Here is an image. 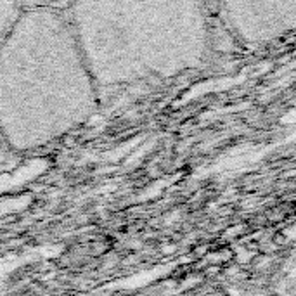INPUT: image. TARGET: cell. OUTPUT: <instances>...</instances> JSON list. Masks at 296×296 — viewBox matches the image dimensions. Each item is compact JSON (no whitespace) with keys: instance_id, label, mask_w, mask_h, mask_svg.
I'll return each mask as SVG.
<instances>
[{"instance_id":"obj_1","label":"cell","mask_w":296,"mask_h":296,"mask_svg":"<svg viewBox=\"0 0 296 296\" xmlns=\"http://www.w3.org/2000/svg\"><path fill=\"white\" fill-rule=\"evenodd\" d=\"M66 6L21 2L0 43V132L14 154L56 142L101 106Z\"/></svg>"},{"instance_id":"obj_4","label":"cell","mask_w":296,"mask_h":296,"mask_svg":"<svg viewBox=\"0 0 296 296\" xmlns=\"http://www.w3.org/2000/svg\"><path fill=\"white\" fill-rule=\"evenodd\" d=\"M21 12V2H0V43Z\"/></svg>"},{"instance_id":"obj_2","label":"cell","mask_w":296,"mask_h":296,"mask_svg":"<svg viewBox=\"0 0 296 296\" xmlns=\"http://www.w3.org/2000/svg\"><path fill=\"white\" fill-rule=\"evenodd\" d=\"M99 97L198 70L212 51L205 2L80 0L64 9Z\"/></svg>"},{"instance_id":"obj_3","label":"cell","mask_w":296,"mask_h":296,"mask_svg":"<svg viewBox=\"0 0 296 296\" xmlns=\"http://www.w3.org/2000/svg\"><path fill=\"white\" fill-rule=\"evenodd\" d=\"M213 9L234 38L250 48L272 43L296 28V0L218 2Z\"/></svg>"},{"instance_id":"obj_5","label":"cell","mask_w":296,"mask_h":296,"mask_svg":"<svg viewBox=\"0 0 296 296\" xmlns=\"http://www.w3.org/2000/svg\"><path fill=\"white\" fill-rule=\"evenodd\" d=\"M12 158H14V153L11 151L9 144L6 142L2 132H0V172H2L6 166H9V163L12 161Z\"/></svg>"}]
</instances>
